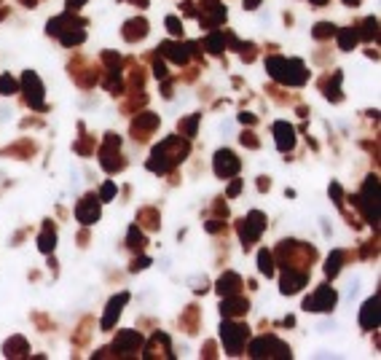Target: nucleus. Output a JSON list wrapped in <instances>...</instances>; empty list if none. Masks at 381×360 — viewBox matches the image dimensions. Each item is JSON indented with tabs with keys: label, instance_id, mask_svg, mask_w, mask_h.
<instances>
[{
	"label": "nucleus",
	"instance_id": "13",
	"mask_svg": "<svg viewBox=\"0 0 381 360\" xmlns=\"http://www.w3.org/2000/svg\"><path fill=\"white\" fill-rule=\"evenodd\" d=\"M239 288H242V280H239V275H234V272H225V275L217 280V291L223 296H236Z\"/></svg>",
	"mask_w": 381,
	"mask_h": 360
},
{
	"label": "nucleus",
	"instance_id": "39",
	"mask_svg": "<svg viewBox=\"0 0 381 360\" xmlns=\"http://www.w3.org/2000/svg\"><path fill=\"white\" fill-rule=\"evenodd\" d=\"M312 3H314V6H322V3H328V0H312Z\"/></svg>",
	"mask_w": 381,
	"mask_h": 360
},
{
	"label": "nucleus",
	"instance_id": "12",
	"mask_svg": "<svg viewBox=\"0 0 381 360\" xmlns=\"http://www.w3.org/2000/svg\"><path fill=\"white\" fill-rule=\"evenodd\" d=\"M129 301V293H121V296H115V299H110V304H107V315L102 317V328L107 331L113 323H115V317L121 315V309H123V304Z\"/></svg>",
	"mask_w": 381,
	"mask_h": 360
},
{
	"label": "nucleus",
	"instance_id": "25",
	"mask_svg": "<svg viewBox=\"0 0 381 360\" xmlns=\"http://www.w3.org/2000/svg\"><path fill=\"white\" fill-rule=\"evenodd\" d=\"M54 245H57V234H54L51 229H46V231L41 234V237H38V247H41L43 253H51Z\"/></svg>",
	"mask_w": 381,
	"mask_h": 360
},
{
	"label": "nucleus",
	"instance_id": "30",
	"mask_svg": "<svg viewBox=\"0 0 381 360\" xmlns=\"http://www.w3.org/2000/svg\"><path fill=\"white\" fill-rule=\"evenodd\" d=\"M196 124H199V116H191L188 121H180V129H183L188 137H193V132H196Z\"/></svg>",
	"mask_w": 381,
	"mask_h": 360
},
{
	"label": "nucleus",
	"instance_id": "27",
	"mask_svg": "<svg viewBox=\"0 0 381 360\" xmlns=\"http://www.w3.org/2000/svg\"><path fill=\"white\" fill-rule=\"evenodd\" d=\"M17 92V81L11 75H0V95H14Z\"/></svg>",
	"mask_w": 381,
	"mask_h": 360
},
{
	"label": "nucleus",
	"instance_id": "29",
	"mask_svg": "<svg viewBox=\"0 0 381 360\" xmlns=\"http://www.w3.org/2000/svg\"><path fill=\"white\" fill-rule=\"evenodd\" d=\"M333 33H336V27L328 25V22H320V25L314 27V38H330Z\"/></svg>",
	"mask_w": 381,
	"mask_h": 360
},
{
	"label": "nucleus",
	"instance_id": "20",
	"mask_svg": "<svg viewBox=\"0 0 381 360\" xmlns=\"http://www.w3.org/2000/svg\"><path fill=\"white\" fill-rule=\"evenodd\" d=\"M161 352L169 355V339L164 333H156V336H153V341H151V347H148V357H159Z\"/></svg>",
	"mask_w": 381,
	"mask_h": 360
},
{
	"label": "nucleus",
	"instance_id": "18",
	"mask_svg": "<svg viewBox=\"0 0 381 360\" xmlns=\"http://www.w3.org/2000/svg\"><path fill=\"white\" fill-rule=\"evenodd\" d=\"M159 51L164 54V57H169L172 62H180V65L188 59V54H185V46H183V43H161Z\"/></svg>",
	"mask_w": 381,
	"mask_h": 360
},
{
	"label": "nucleus",
	"instance_id": "5",
	"mask_svg": "<svg viewBox=\"0 0 381 360\" xmlns=\"http://www.w3.org/2000/svg\"><path fill=\"white\" fill-rule=\"evenodd\" d=\"M266 218H263V213H258V210H255V213H250L242 221V226H239V237H242V242H247V245H250V242H255L263 234V229H266Z\"/></svg>",
	"mask_w": 381,
	"mask_h": 360
},
{
	"label": "nucleus",
	"instance_id": "11",
	"mask_svg": "<svg viewBox=\"0 0 381 360\" xmlns=\"http://www.w3.org/2000/svg\"><path fill=\"white\" fill-rule=\"evenodd\" d=\"M303 285H306V275H303V272H295V269H287V272H285V277H282V293H285V296L298 293Z\"/></svg>",
	"mask_w": 381,
	"mask_h": 360
},
{
	"label": "nucleus",
	"instance_id": "19",
	"mask_svg": "<svg viewBox=\"0 0 381 360\" xmlns=\"http://www.w3.org/2000/svg\"><path fill=\"white\" fill-rule=\"evenodd\" d=\"M159 127V119L153 113H143L140 116V119L132 124V132H135V135H145V132H151V129H156Z\"/></svg>",
	"mask_w": 381,
	"mask_h": 360
},
{
	"label": "nucleus",
	"instance_id": "4",
	"mask_svg": "<svg viewBox=\"0 0 381 360\" xmlns=\"http://www.w3.org/2000/svg\"><path fill=\"white\" fill-rule=\"evenodd\" d=\"M336 291L328 285H322V288H317L314 296H309L306 301H303V309H309V312H330L333 307H336Z\"/></svg>",
	"mask_w": 381,
	"mask_h": 360
},
{
	"label": "nucleus",
	"instance_id": "1",
	"mask_svg": "<svg viewBox=\"0 0 381 360\" xmlns=\"http://www.w3.org/2000/svg\"><path fill=\"white\" fill-rule=\"evenodd\" d=\"M269 73L282 83H290V86H301L306 81V67L301 65L298 59H285V57H271L266 62Z\"/></svg>",
	"mask_w": 381,
	"mask_h": 360
},
{
	"label": "nucleus",
	"instance_id": "22",
	"mask_svg": "<svg viewBox=\"0 0 381 360\" xmlns=\"http://www.w3.org/2000/svg\"><path fill=\"white\" fill-rule=\"evenodd\" d=\"M258 269H261V275H266V277L274 275V255H271L269 250H261V255H258Z\"/></svg>",
	"mask_w": 381,
	"mask_h": 360
},
{
	"label": "nucleus",
	"instance_id": "28",
	"mask_svg": "<svg viewBox=\"0 0 381 360\" xmlns=\"http://www.w3.org/2000/svg\"><path fill=\"white\" fill-rule=\"evenodd\" d=\"M362 27H365V30H362V38H368V41L378 35V22L373 19V17H370V19H365V25H362Z\"/></svg>",
	"mask_w": 381,
	"mask_h": 360
},
{
	"label": "nucleus",
	"instance_id": "7",
	"mask_svg": "<svg viewBox=\"0 0 381 360\" xmlns=\"http://www.w3.org/2000/svg\"><path fill=\"white\" fill-rule=\"evenodd\" d=\"M215 172L220 177H231L239 172V159L234 156V151H217L215 153Z\"/></svg>",
	"mask_w": 381,
	"mask_h": 360
},
{
	"label": "nucleus",
	"instance_id": "16",
	"mask_svg": "<svg viewBox=\"0 0 381 360\" xmlns=\"http://www.w3.org/2000/svg\"><path fill=\"white\" fill-rule=\"evenodd\" d=\"M250 309V304H247L244 299H234V296H225V301H223V307L220 312L225 317H234V315H242V312Z\"/></svg>",
	"mask_w": 381,
	"mask_h": 360
},
{
	"label": "nucleus",
	"instance_id": "2",
	"mask_svg": "<svg viewBox=\"0 0 381 360\" xmlns=\"http://www.w3.org/2000/svg\"><path fill=\"white\" fill-rule=\"evenodd\" d=\"M250 355L252 357H290V349L277 336H261V339H255L250 344Z\"/></svg>",
	"mask_w": 381,
	"mask_h": 360
},
{
	"label": "nucleus",
	"instance_id": "6",
	"mask_svg": "<svg viewBox=\"0 0 381 360\" xmlns=\"http://www.w3.org/2000/svg\"><path fill=\"white\" fill-rule=\"evenodd\" d=\"M22 86H25L27 92V103L35 108V111H46L43 105V86H41V78H38L35 73H25V78H22Z\"/></svg>",
	"mask_w": 381,
	"mask_h": 360
},
{
	"label": "nucleus",
	"instance_id": "33",
	"mask_svg": "<svg viewBox=\"0 0 381 360\" xmlns=\"http://www.w3.org/2000/svg\"><path fill=\"white\" fill-rule=\"evenodd\" d=\"M113 194H115V186H113V183H105V189H102V202H107V199L113 197Z\"/></svg>",
	"mask_w": 381,
	"mask_h": 360
},
{
	"label": "nucleus",
	"instance_id": "23",
	"mask_svg": "<svg viewBox=\"0 0 381 360\" xmlns=\"http://www.w3.org/2000/svg\"><path fill=\"white\" fill-rule=\"evenodd\" d=\"M341 263H344V253H341V250H336V253H330V258H328V266H325V275H328V277H336L338 272H341Z\"/></svg>",
	"mask_w": 381,
	"mask_h": 360
},
{
	"label": "nucleus",
	"instance_id": "36",
	"mask_svg": "<svg viewBox=\"0 0 381 360\" xmlns=\"http://www.w3.org/2000/svg\"><path fill=\"white\" fill-rule=\"evenodd\" d=\"M83 3H86V0H67V9H70V11H75V9H81Z\"/></svg>",
	"mask_w": 381,
	"mask_h": 360
},
{
	"label": "nucleus",
	"instance_id": "35",
	"mask_svg": "<svg viewBox=\"0 0 381 360\" xmlns=\"http://www.w3.org/2000/svg\"><path fill=\"white\" fill-rule=\"evenodd\" d=\"M239 191H242V183H239V180H234V183H231V189H228V197H236Z\"/></svg>",
	"mask_w": 381,
	"mask_h": 360
},
{
	"label": "nucleus",
	"instance_id": "10",
	"mask_svg": "<svg viewBox=\"0 0 381 360\" xmlns=\"http://www.w3.org/2000/svg\"><path fill=\"white\" fill-rule=\"evenodd\" d=\"M274 135H277V148L279 151H290V148L295 145V132H293L290 124L277 121L274 124Z\"/></svg>",
	"mask_w": 381,
	"mask_h": 360
},
{
	"label": "nucleus",
	"instance_id": "21",
	"mask_svg": "<svg viewBox=\"0 0 381 360\" xmlns=\"http://www.w3.org/2000/svg\"><path fill=\"white\" fill-rule=\"evenodd\" d=\"M27 352V341L22 339V336H14L11 341H6V355L9 357H19V355H25Z\"/></svg>",
	"mask_w": 381,
	"mask_h": 360
},
{
	"label": "nucleus",
	"instance_id": "14",
	"mask_svg": "<svg viewBox=\"0 0 381 360\" xmlns=\"http://www.w3.org/2000/svg\"><path fill=\"white\" fill-rule=\"evenodd\" d=\"M140 344H143V336L140 333L123 331V333H118V339H115V349L118 352H132V349H137Z\"/></svg>",
	"mask_w": 381,
	"mask_h": 360
},
{
	"label": "nucleus",
	"instance_id": "38",
	"mask_svg": "<svg viewBox=\"0 0 381 360\" xmlns=\"http://www.w3.org/2000/svg\"><path fill=\"white\" fill-rule=\"evenodd\" d=\"M258 3H261V0H244V9H255Z\"/></svg>",
	"mask_w": 381,
	"mask_h": 360
},
{
	"label": "nucleus",
	"instance_id": "17",
	"mask_svg": "<svg viewBox=\"0 0 381 360\" xmlns=\"http://www.w3.org/2000/svg\"><path fill=\"white\" fill-rule=\"evenodd\" d=\"M223 19H225V9H220V6H209V9H204V14L199 17V22L204 27H215V25H220Z\"/></svg>",
	"mask_w": 381,
	"mask_h": 360
},
{
	"label": "nucleus",
	"instance_id": "34",
	"mask_svg": "<svg viewBox=\"0 0 381 360\" xmlns=\"http://www.w3.org/2000/svg\"><path fill=\"white\" fill-rule=\"evenodd\" d=\"M148 263H151V261H148V258H137V261L132 263V272H140V269H145Z\"/></svg>",
	"mask_w": 381,
	"mask_h": 360
},
{
	"label": "nucleus",
	"instance_id": "9",
	"mask_svg": "<svg viewBox=\"0 0 381 360\" xmlns=\"http://www.w3.org/2000/svg\"><path fill=\"white\" fill-rule=\"evenodd\" d=\"M360 323H362V328H368V331H376L378 328V296H373V299L365 301V307L360 312Z\"/></svg>",
	"mask_w": 381,
	"mask_h": 360
},
{
	"label": "nucleus",
	"instance_id": "24",
	"mask_svg": "<svg viewBox=\"0 0 381 360\" xmlns=\"http://www.w3.org/2000/svg\"><path fill=\"white\" fill-rule=\"evenodd\" d=\"M357 41H360V33H357V30H344V33H338V43H341L344 51H349Z\"/></svg>",
	"mask_w": 381,
	"mask_h": 360
},
{
	"label": "nucleus",
	"instance_id": "31",
	"mask_svg": "<svg viewBox=\"0 0 381 360\" xmlns=\"http://www.w3.org/2000/svg\"><path fill=\"white\" fill-rule=\"evenodd\" d=\"M167 27L172 35H183V25L177 22V17H167Z\"/></svg>",
	"mask_w": 381,
	"mask_h": 360
},
{
	"label": "nucleus",
	"instance_id": "32",
	"mask_svg": "<svg viewBox=\"0 0 381 360\" xmlns=\"http://www.w3.org/2000/svg\"><path fill=\"white\" fill-rule=\"evenodd\" d=\"M242 145L258 148V140H255V135H252V132H244V135H242Z\"/></svg>",
	"mask_w": 381,
	"mask_h": 360
},
{
	"label": "nucleus",
	"instance_id": "15",
	"mask_svg": "<svg viewBox=\"0 0 381 360\" xmlns=\"http://www.w3.org/2000/svg\"><path fill=\"white\" fill-rule=\"evenodd\" d=\"M148 35V22L145 19H132V22H126L123 25V38L126 41H137V38H145Z\"/></svg>",
	"mask_w": 381,
	"mask_h": 360
},
{
	"label": "nucleus",
	"instance_id": "37",
	"mask_svg": "<svg viewBox=\"0 0 381 360\" xmlns=\"http://www.w3.org/2000/svg\"><path fill=\"white\" fill-rule=\"evenodd\" d=\"M239 121H242V124H255V116H250V113H242V116H239Z\"/></svg>",
	"mask_w": 381,
	"mask_h": 360
},
{
	"label": "nucleus",
	"instance_id": "26",
	"mask_svg": "<svg viewBox=\"0 0 381 360\" xmlns=\"http://www.w3.org/2000/svg\"><path fill=\"white\" fill-rule=\"evenodd\" d=\"M129 247H135V250H143V247H145V237L140 234L137 226H132V229H129Z\"/></svg>",
	"mask_w": 381,
	"mask_h": 360
},
{
	"label": "nucleus",
	"instance_id": "40",
	"mask_svg": "<svg viewBox=\"0 0 381 360\" xmlns=\"http://www.w3.org/2000/svg\"><path fill=\"white\" fill-rule=\"evenodd\" d=\"M344 3H346V6H354V3H360V0H344Z\"/></svg>",
	"mask_w": 381,
	"mask_h": 360
},
{
	"label": "nucleus",
	"instance_id": "8",
	"mask_svg": "<svg viewBox=\"0 0 381 360\" xmlns=\"http://www.w3.org/2000/svg\"><path fill=\"white\" fill-rule=\"evenodd\" d=\"M75 218H78L81 223H94L97 218H99V205H97V199L94 197H86L83 202H78V207H75Z\"/></svg>",
	"mask_w": 381,
	"mask_h": 360
},
{
	"label": "nucleus",
	"instance_id": "3",
	"mask_svg": "<svg viewBox=\"0 0 381 360\" xmlns=\"http://www.w3.org/2000/svg\"><path fill=\"white\" fill-rule=\"evenodd\" d=\"M220 339H223L228 355H239V352L244 349V341H247V328L239 325V323H223Z\"/></svg>",
	"mask_w": 381,
	"mask_h": 360
}]
</instances>
